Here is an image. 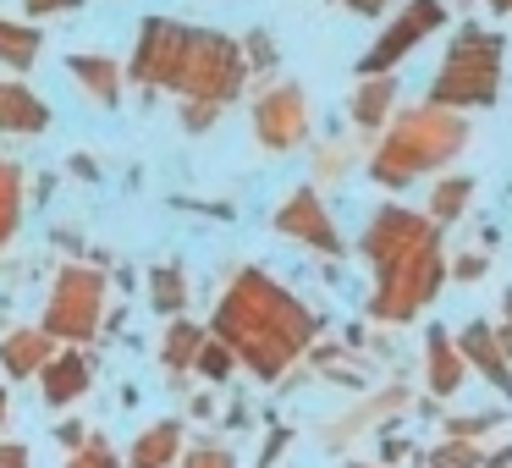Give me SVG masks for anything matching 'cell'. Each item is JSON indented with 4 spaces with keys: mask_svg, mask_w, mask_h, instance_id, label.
<instances>
[{
    "mask_svg": "<svg viewBox=\"0 0 512 468\" xmlns=\"http://www.w3.org/2000/svg\"><path fill=\"white\" fill-rule=\"evenodd\" d=\"M215 336L232 347L237 364H248L259 380L287 375V364L309 347L314 314L292 298L265 270H237L232 287L215 303Z\"/></svg>",
    "mask_w": 512,
    "mask_h": 468,
    "instance_id": "6da1fadb",
    "label": "cell"
},
{
    "mask_svg": "<svg viewBox=\"0 0 512 468\" xmlns=\"http://www.w3.org/2000/svg\"><path fill=\"white\" fill-rule=\"evenodd\" d=\"M463 138H468V127L457 122V116H446V111H408L397 122V133L380 144L375 182L397 188V182H408L413 171H430V166H441V160H452L457 149H463Z\"/></svg>",
    "mask_w": 512,
    "mask_h": 468,
    "instance_id": "7a4b0ae2",
    "label": "cell"
},
{
    "mask_svg": "<svg viewBox=\"0 0 512 468\" xmlns=\"http://www.w3.org/2000/svg\"><path fill=\"white\" fill-rule=\"evenodd\" d=\"M105 309H111V281H105V270L100 265H61L50 292H45V320L39 325L61 347H89L105 325Z\"/></svg>",
    "mask_w": 512,
    "mask_h": 468,
    "instance_id": "3957f363",
    "label": "cell"
},
{
    "mask_svg": "<svg viewBox=\"0 0 512 468\" xmlns=\"http://www.w3.org/2000/svg\"><path fill=\"white\" fill-rule=\"evenodd\" d=\"M248 83V56L237 39L215 34V28H193L188 34V56L177 72V100L182 105H232Z\"/></svg>",
    "mask_w": 512,
    "mask_h": 468,
    "instance_id": "277c9868",
    "label": "cell"
},
{
    "mask_svg": "<svg viewBox=\"0 0 512 468\" xmlns=\"http://www.w3.org/2000/svg\"><path fill=\"white\" fill-rule=\"evenodd\" d=\"M496 78H501V39L468 28L452 45L441 78H435V105H490L496 100Z\"/></svg>",
    "mask_w": 512,
    "mask_h": 468,
    "instance_id": "5b68a950",
    "label": "cell"
},
{
    "mask_svg": "<svg viewBox=\"0 0 512 468\" xmlns=\"http://www.w3.org/2000/svg\"><path fill=\"white\" fill-rule=\"evenodd\" d=\"M188 23H171V17H149L144 28H138L133 39V61H127V72H133V83H144V89H177V72H182V56H188Z\"/></svg>",
    "mask_w": 512,
    "mask_h": 468,
    "instance_id": "8992f818",
    "label": "cell"
},
{
    "mask_svg": "<svg viewBox=\"0 0 512 468\" xmlns=\"http://www.w3.org/2000/svg\"><path fill=\"white\" fill-rule=\"evenodd\" d=\"M435 281H441V259H435V243H430V248H419V254L397 259L391 270H380L375 314L380 320H408L419 303H430Z\"/></svg>",
    "mask_w": 512,
    "mask_h": 468,
    "instance_id": "52a82bcc",
    "label": "cell"
},
{
    "mask_svg": "<svg viewBox=\"0 0 512 468\" xmlns=\"http://www.w3.org/2000/svg\"><path fill=\"white\" fill-rule=\"evenodd\" d=\"M254 133L265 149H298L303 138H309V100H303L298 83H281V89L259 94Z\"/></svg>",
    "mask_w": 512,
    "mask_h": 468,
    "instance_id": "ba28073f",
    "label": "cell"
},
{
    "mask_svg": "<svg viewBox=\"0 0 512 468\" xmlns=\"http://www.w3.org/2000/svg\"><path fill=\"white\" fill-rule=\"evenodd\" d=\"M430 243H435V232L408 210H380L364 232V254L375 259V270H391L397 259L419 254V248H430Z\"/></svg>",
    "mask_w": 512,
    "mask_h": 468,
    "instance_id": "9c48e42d",
    "label": "cell"
},
{
    "mask_svg": "<svg viewBox=\"0 0 512 468\" xmlns=\"http://www.w3.org/2000/svg\"><path fill=\"white\" fill-rule=\"evenodd\" d=\"M435 28H441V0H413L408 12H402L397 23H391L386 34H380V45L369 50L364 61H358V72H364V78H375V72H386L391 61H397V56H408V50L419 45L424 34H435Z\"/></svg>",
    "mask_w": 512,
    "mask_h": 468,
    "instance_id": "30bf717a",
    "label": "cell"
},
{
    "mask_svg": "<svg viewBox=\"0 0 512 468\" xmlns=\"http://www.w3.org/2000/svg\"><path fill=\"white\" fill-rule=\"evenodd\" d=\"M276 232H281V237H298V243L320 248V254H342V237H336L325 204L314 199L309 188H298V193H292V199L276 210Z\"/></svg>",
    "mask_w": 512,
    "mask_h": 468,
    "instance_id": "8fae6325",
    "label": "cell"
},
{
    "mask_svg": "<svg viewBox=\"0 0 512 468\" xmlns=\"http://www.w3.org/2000/svg\"><path fill=\"white\" fill-rule=\"evenodd\" d=\"M89 386H94V358L83 353V347H61V353L39 369V397H45L50 408H72L78 397H89Z\"/></svg>",
    "mask_w": 512,
    "mask_h": 468,
    "instance_id": "7c38bea8",
    "label": "cell"
},
{
    "mask_svg": "<svg viewBox=\"0 0 512 468\" xmlns=\"http://www.w3.org/2000/svg\"><path fill=\"white\" fill-rule=\"evenodd\" d=\"M50 127V105L23 78L0 72V133L6 138H39Z\"/></svg>",
    "mask_w": 512,
    "mask_h": 468,
    "instance_id": "4fadbf2b",
    "label": "cell"
},
{
    "mask_svg": "<svg viewBox=\"0 0 512 468\" xmlns=\"http://www.w3.org/2000/svg\"><path fill=\"white\" fill-rule=\"evenodd\" d=\"M61 353V342L45 331V325H23V331L0 336V369L12 380H39V369Z\"/></svg>",
    "mask_w": 512,
    "mask_h": 468,
    "instance_id": "5bb4252c",
    "label": "cell"
},
{
    "mask_svg": "<svg viewBox=\"0 0 512 468\" xmlns=\"http://www.w3.org/2000/svg\"><path fill=\"white\" fill-rule=\"evenodd\" d=\"M67 72L72 83H78L83 100L105 105V111H116L122 105V89H127V67L111 56H67Z\"/></svg>",
    "mask_w": 512,
    "mask_h": 468,
    "instance_id": "9a60e30c",
    "label": "cell"
},
{
    "mask_svg": "<svg viewBox=\"0 0 512 468\" xmlns=\"http://www.w3.org/2000/svg\"><path fill=\"white\" fill-rule=\"evenodd\" d=\"M177 457H182V424L160 419V424H149V430L133 441L127 468H177Z\"/></svg>",
    "mask_w": 512,
    "mask_h": 468,
    "instance_id": "2e32d148",
    "label": "cell"
},
{
    "mask_svg": "<svg viewBox=\"0 0 512 468\" xmlns=\"http://www.w3.org/2000/svg\"><path fill=\"white\" fill-rule=\"evenodd\" d=\"M23 210H28V182L23 166L0 155V254L12 248V237L23 232Z\"/></svg>",
    "mask_w": 512,
    "mask_h": 468,
    "instance_id": "e0dca14e",
    "label": "cell"
},
{
    "mask_svg": "<svg viewBox=\"0 0 512 468\" xmlns=\"http://www.w3.org/2000/svg\"><path fill=\"white\" fill-rule=\"evenodd\" d=\"M204 342H210V336H204L193 320H171L166 336H160V364H166V375H171V380L188 375V369L199 364V347H204Z\"/></svg>",
    "mask_w": 512,
    "mask_h": 468,
    "instance_id": "ac0fdd59",
    "label": "cell"
},
{
    "mask_svg": "<svg viewBox=\"0 0 512 468\" xmlns=\"http://www.w3.org/2000/svg\"><path fill=\"white\" fill-rule=\"evenodd\" d=\"M45 50V34L34 23H12V17H0V72H28Z\"/></svg>",
    "mask_w": 512,
    "mask_h": 468,
    "instance_id": "d6986e66",
    "label": "cell"
},
{
    "mask_svg": "<svg viewBox=\"0 0 512 468\" xmlns=\"http://www.w3.org/2000/svg\"><path fill=\"white\" fill-rule=\"evenodd\" d=\"M149 309H155L160 320H182V309H188V270L182 265L149 270Z\"/></svg>",
    "mask_w": 512,
    "mask_h": 468,
    "instance_id": "ffe728a7",
    "label": "cell"
},
{
    "mask_svg": "<svg viewBox=\"0 0 512 468\" xmlns=\"http://www.w3.org/2000/svg\"><path fill=\"white\" fill-rule=\"evenodd\" d=\"M463 353H468V358H474V364H479V369H485V375H490V380H496V386H512V369H507V364H501V353H496V336H490V331H485V325H474V331H468V336H463Z\"/></svg>",
    "mask_w": 512,
    "mask_h": 468,
    "instance_id": "44dd1931",
    "label": "cell"
},
{
    "mask_svg": "<svg viewBox=\"0 0 512 468\" xmlns=\"http://www.w3.org/2000/svg\"><path fill=\"white\" fill-rule=\"evenodd\" d=\"M457 375H463V364H457L446 331H430V386H435V391H452Z\"/></svg>",
    "mask_w": 512,
    "mask_h": 468,
    "instance_id": "7402d4cb",
    "label": "cell"
},
{
    "mask_svg": "<svg viewBox=\"0 0 512 468\" xmlns=\"http://www.w3.org/2000/svg\"><path fill=\"white\" fill-rule=\"evenodd\" d=\"M386 105H391V83L386 78L364 83V89H358V100H353V122L358 127H375L380 116H386Z\"/></svg>",
    "mask_w": 512,
    "mask_h": 468,
    "instance_id": "603a6c76",
    "label": "cell"
},
{
    "mask_svg": "<svg viewBox=\"0 0 512 468\" xmlns=\"http://www.w3.org/2000/svg\"><path fill=\"white\" fill-rule=\"evenodd\" d=\"M193 369H199L204 380H226L237 369V358H232V347H226L221 336H210V342L199 347V364H193Z\"/></svg>",
    "mask_w": 512,
    "mask_h": 468,
    "instance_id": "cb8c5ba5",
    "label": "cell"
},
{
    "mask_svg": "<svg viewBox=\"0 0 512 468\" xmlns=\"http://www.w3.org/2000/svg\"><path fill=\"white\" fill-rule=\"evenodd\" d=\"M67 468H122V457L111 452V441H105V435H89V441L67 457Z\"/></svg>",
    "mask_w": 512,
    "mask_h": 468,
    "instance_id": "d4e9b609",
    "label": "cell"
},
{
    "mask_svg": "<svg viewBox=\"0 0 512 468\" xmlns=\"http://www.w3.org/2000/svg\"><path fill=\"white\" fill-rule=\"evenodd\" d=\"M182 468H237V457L226 452V446H193V452L182 457Z\"/></svg>",
    "mask_w": 512,
    "mask_h": 468,
    "instance_id": "484cf974",
    "label": "cell"
},
{
    "mask_svg": "<svg viewBox=\"0 0 512 468\" xmlns=\"http://www.w3.org/2000/svg\"><path fill=\"white\" fill-rule=\"evenodd\" d=\"M457 204H468V177H452L441 193H435V221H446V215H457Z\"/></svg>",
    "mask_w": 512,
    "mask_h": 468,
    "instance_id": "4316f807",
    "label": "cell"
},
{
    "mask_svg": "<svg viewBox=\"0 0 512 468\" xmlns=\"http://www.w3.org/2000/svg\"><path fill=\"white\" fill-rule=\"evenodd\" d=\"M78 6L83 0H23V12L34 17V23L39 17H67V12H78Z\"/></svg>",
    "mask_w": 512,
    "mask_h": 468,
    "instance_id": "83f0119b",
    "label": "cell"
},
{
    "mask_svg": "<svg viewBox=\"0 0 512 468\" xmlns=\"http://www.w3.org/2000/svg\"><path fill=\"white\" fill-rule=\"evenodd\" d=\"M215 116H221V105H182V127H188V133H204Z\"/></svg>",
    "mask_w": 512,
    "mask_h": 468,
    "instance_id": "f1b7e54d",
    "label": "cell"
},
{
    "mask_svg": "<svg viewBox=\"0 0 512 468\" xmlns=\"http://www.w3.org/2000/svg\"><path fill=\"white\" fill-rule=\"evenodd\" d=\"M474 463V446H446L441 457H435V468H468Z\"/></svg>",
    "mask_w": 512,
    "mask_h": 468,
    "instance_id": "f546056e",
    "label": "cell"
},
{
    "mask_svg": "<svg viewBox=\"0 0 512 468\" xmlns=\"http://www.w3.org/2000/svg\"><path fill=\"white\" fill-rule=\"evenodd\" d=\"M248 61H259V67H270V61H276V50H270V39L265 34H248V50H243Z\"/></svg>",
    "mask_w": 512,
    "mask_h": 468,
    "instance_id": "4dcf8cb0",
    "label": "cell"
},
{
    "mask_svg": "<svg viewBox=\"0 0 512 468\" xmlns=\"http://www.w3.org/2000/svg\"><path fill=\"white\" fill-rule=\"evenodd\" d=\"M0 468H28V446L23 441H0Z\"/></svg>",
    "mask_w": 512,
    "mask_h": 468,
    "instance_id": "1f68e13d",
    "label": "cell"
},
{
    "mask_svg": "<svg viewBox=\"0 0 512 468\" xmlns=\"http://www.w3.org/2000/svg\"><path fill=\"white\" fill-rule=\"evenodd\" d=\"M56 441H61V446H67V452H78V446H83V441H89V430H83V424H78V419H67V424H61V430H56Z\"/></svg>",
    "mask_w": 512,
    "mask_h": 468,
    "instance_id": "d6a6232c",
    "label": "cell"
},
{
    "mask_svg": "<svg viewBox=\"0 0 512 468\" xmlns=\"http://www.w3.org/2000/svg\"><path fill=\"white\" fill-rule=\"evenodd\" d=\"M72 171H78L83 182H94V177H100V160H94V155H72Z\"/></svg>",
    "mask_w": 512,
    "mask_h": 468,
    "instance_id": "836d02e7",
    "label": "cell"
},
{
    "mask_svg": "<svg viewBox=\"0 0 512 468\" xmlns=\"http://www.w3.org/2000/svg\"><path fill=\"white\" fill-rule=\"evenodd\" d=\"M50 193H56V177H39V182H34V199H39V204H45V199H50Z\"/></svg>",
    "mask_w": 512,
    "mask_h": 468,
    "instance_id": "e575fe53",
    "label": "cell"
},
{
    "mask_svg": "<svg viewBox=\"0 0 512 468\" xmlns=\"http://www.w3.org/2000/svg\"><path fill=\"white\" fill-rule=\"evenodd\" d=\"M6 419H12V391L0 386V430H6Z\"/></svg>",
    "mask_w": 512,
    "mask_h": 468,
    "instance_id": "d590c367",
    "label": "cell"
},
{
    "mask_svg": "<svg viewBox=\"0 0 512 468\" xmlns=\"http://www.w3.org/2000/svg\"><path fill=\"white\" fill-rule=\"evenodd\" d=\"M347 6H353V12H380L386 0H347Z\"/></svg>",
    "mask_w": 512,
    "mask_h": 468,
    "instance_id": "8d00e7d4",
    "label": "cell"
},
{
    "mask_svg": "<svg viewBox=\"0 0 512 468\" xmlns=\"http://www.w3.org/2000/svg\"><path fill=\"white\" fill-rule=\"evenodd\" d=\"M496 6H501V12H512V0H496Z\"/></svg>",
    "mask_w": 512,
    "mask_h": 468,
    "instance_id": "74e56055",
    "label": "cell"
}]
</instances>
